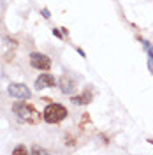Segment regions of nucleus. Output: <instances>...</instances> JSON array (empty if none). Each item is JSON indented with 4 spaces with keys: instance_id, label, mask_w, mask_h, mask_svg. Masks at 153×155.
Returning a JSON list of instances; mask_svg holds the SVG:
<instances>
[{
    "instance_id": "12",
    "label": "nucleus",
    "mask_w": 153,
    "mask_h": 155,
    "mask_svg": "<svg viewBox=\"0 0 153 155\" xmlns=\"http://www.w3.org/2000/svg\"><path fill=\"white\" fill-rule=\"evenodd\" d=\"M53 34H55V37H58V39H62V37H63V34L60 32V28H55V30H53Z\"/></svg>"
},
{
    "instance_id": "1",
    "label": "nucleus",
    "mask_w": 153,
    "mask_h": 155,
    "mask_svg": "<svg viewBox=\"0 0 153 155\" xmlns=\"http://www.w3.org/2000/svg\"><path fill=\"white\" fill-rule=\"evenodd\" d=\"M12 111H14V115L18 116L21 122H27V124H34L35 125L41 120H44L37 109L34 106H30V104H27V102H16V104H12Z\"/></svg>"
},
{
    "instance_id": "14",
    "label": "nucleus",
    "mask_w": 153,
    "mask_h": 155,
    "mask_svg": "<svg viewBox=\"0 0 153 155\" xmlns=\"http://www.w3.org/2000/svg\"><path fill=\"white\" fill-rule=\"evenodd\" d=\"M77 53H79V55H81V57H83V58L86 57V53H85V51H83V49H81V48H77Z\"/></svg>"
},
{
    "instance_id": "15",
    "label": "nucleus",
    "mask_w": 153,
    "mask_h": 155,
    "mask_svg": "<svg viewBox=\"0 0 153 155\" xmlns=\"http://www.w3.org/2000/svg\"><path fill=\"white\" fill-rule=\"evenodd\" d=\"M148 141H150V143H153V139H148Z\"/></svg>"
},
{
    "instance_id": "7",
    "label": "nucleus",
    "mask_w": 153,
    "mask_h": 155,
    "mask_svg": "<svg viewBox=\"0 0 153 155\" xmlns=\"http://www.w3.org/2000/svg\"><path fill=\"white\" fill-rule=\"evenodd\" d=\"M92 99H93L92 92H90V90H86L83 95H76V97H72L70 101H72V104H76V106H81V104H88V102H92Z\"/></svg>"
},
{
    "instance_id": "5",
    "label": "nucleus",
    "mask_w": 153,
    "mask_h": 155,
    "mask_svg": "<svg viewBox=\"0 0 153 155\" xmlns=\"http://www.w3.org/2000/svg\"><path fill=\"white\" fill-rule=\"evenodd\" d=\"M55 83H57V79H55L53 74H49V72H42V74L35 79V88H37V90L51 88V87H55Z\"/></svg>"
},
{
    "instance_id": "11",
    "label": "nucleus",
    "mask_w": 153,
    "mask_h": 155,
    "mask_svg": "<svg viewBox=\"0 0 153 155\" xmlns=\"http://www.w3.org/2000/svg\"><path fill=\"white\" fill-rule=\"evenodd\" d=\"M65 141H67V143H65V145H70V146H74L76 145V143H74V137H72V136H67V137H65Z\"/></svg>"
},
{
    "instance_id": "3",
    "label": "nucleus",
    "mask_w": 153,
    "mask_h": 155,
    "mask_svg": "<svg viewBox=\"0 0 153 155\" xmlns=\"http://www.w3.org/2000/svg\"><path fill=\"white\" fill-rule=\"evenodd\" d=\"M30 65L37 71H49L51 69V58L44 53H30Z\"/></svg>"
},
{
    "instance_id": "10",
    "label": "nucleus",
    "mask_w": 153,
    "mask_h": 155,
    "mask_svg": "<svg viewBox=\"0 0 153 155\" xmlns=\"http://www.w3.org/2000/svg\"><path fill=\"white\" fill-rule=\"evenodd\" d=\"M148 69H150V72L153 74V53H150V58H148Z\"/></svg>"
},
{
    "instance_id": "8",
    "label": "nucleus",
    "mask_w": 153,
    "mask_h": 155,
    "mask_svg": "<svg viewBox=\"0 0 153 155\" xmlns=\"http://www.w3.org/2000/svg\"><path fill=\"white\" fill-rule=\"evenodd\" d=\"M32 153H48V150H44V148H41V146H34L32 148Z\"/></svg>"
},
{
    "instance_id": "4",
    "label": "nucleus",
    "mask_w": 153,
    "mask_h": 155,
    "mask_svg": "<svg viewBox=\"0 0 153 155\" xmlns=\"http://www.w3.org/2000/svg\"><path fill=\"white\" fill-rule=\"evenodd\" d=\"M7 92L14 99H30L32 97L30 88L27 85H23V83H11L9 87H7Z\"/></svg>"
},
{
    "instance_id": "2",
    "label": "nucleus",
    "mask_w": 153,
    "mask_h": 155,
    "mask_svg": "<svg viewBox=\"0 0 153 155\" xmlns=\"http://www.w3.org/2000/svg\"><path fill=\"white\" fill-rule=\"evenodd\" d=\"M65 116H67V109L62 104H57V102L48 104L44 113H42L44 122H48V124H60L62 120H65Z\"/></svg>"
},
{
    "instance_id": "9",
    "label": "nucleus",
    "mask_w": 153,
    "mask_h": 155,
    "mask_svg": "<svg viewBox=\"0 0 153 155\" xmlns=\"http://www.w3.org/2000/svg\"><path fill=\"white\" fill-rule=\"evenodd\" d=\"M12 152H14V153H27V148H25V146H16Z\"/></svg>"
},
{
    "instance_id": "13",
    "label": "nucleus",
    "mask_w": 153,
    "mask_h": 155,
    "mask_svg": "<svg viewBox=\"0 0 153 155\" xmlns=\"http://www.w3.org/2000/svg\"><path fill=\"white\" fill-rule=\"evenodd\" d=\"M41 12H42V16H44L46 19H49V18H51V16H49V11H48V9H42Z\"/></svg>"
},
{
    "instance_id": "6",
    "label": "nucleus",
    "mask_w": 153,
    "mask_h": 155,
    "mask_svg": "<svg viewBox=\"0 0 153 155\" xmlns=\"http://www.w3.org/2000/svg\"><path fill=\"white\" fill-rule=\"evenodd\" d=\"M58 85H60V90H62V94H65V95H69V94H72L74 90H76V81L72 79V78L69 76H63L60 81H58Z\"/></svg>"
}]
</instances>
